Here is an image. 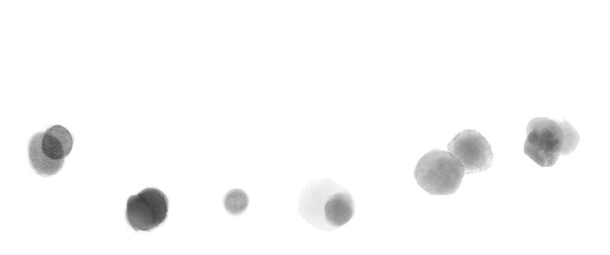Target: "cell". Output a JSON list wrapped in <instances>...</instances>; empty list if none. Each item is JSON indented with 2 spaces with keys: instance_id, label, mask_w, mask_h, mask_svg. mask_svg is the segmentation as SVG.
<instances>
[{
  "instance_id": "6da1fadb",
  "label": "cell",
  "mask_w": 610,
  "mask_h": 255,
  "mask_svg": "<svg viewBox=\"0 0 610 255\" xmlns=\"http://www.w3.org/2000/svg\"><path fill=\"white\" fill-rule=\"evenodd\" d=\"M354 206L349 192L327 178L308 183L300 194L298 212L315 227L332 231L352 218Z\"/></svg>"
},
{
  "instance_id": "7a4b0ae2",
  "label": "cell",
  "mask_w": 610,
  "mask_h": 255,
  "mask_svg": "<svg viewBox=\"0 0 610 255\" xmlns=\"http://www.w3.org/2000/svg\"><path fill=\"white\" fill-rule=\"evenodd\" d=\"M465 171L449 152L433 149L416 165L414 176L418 185L431 195H450L460 186Z\"/></svg>"
},
{
  "instance_id": "3957f363",
  "label": "cell",
  "mask_w": 610,
  "mask_h": 255,
  "mask_svg": "<svg viewBox=\"0 0 610 255\" xmlns=\"http://www.w3.org/2000/svg\"><path fill=\"white\" fill-rule=\"evenodd\" d=\"M564 144L562 120L538 117L532 119L526 126L524 153L542 167L555 164L562 154Z\"/></svg>"
},
{
  "instance_id": "277c9868",
  "label": "cell",
  "mask_w": 610,
  "mask_h": 255,
  "mask_svg": "<svg viewBox=\"0 0 610 255\" xmlns=\"http://www.w3.org/2000/svg\"><path fill=\"white\" fill-rule=\"evenodd\" d=\"M168 213V199L160 190L147 188L130 196L125 215L136 231H149L164 222Z\"/></svg>"
},
{
  "instance_id": "5b68a950",
  "label": "cell",
  "mask_w": 610,
  "mask_h": 255,
  "mask_svg": "<svg viewBox=\"0 0 610 255\" xmlns=\"http://www.w3.org/2000/svg\"><path fill=\"white\" fill-rule=\"evenodd\" d=\"M447 147L466 174L486 171L492 164L493 153L490 143L475 130H464L458 132Z\"/></svg>"
},
{
  "instance_id": "8992f818",
  "label": "cell",
  "mask_w": 610,
  "mask_h": 255,
  "mask_svg": "<svg viewBox=\"0 0 610 255\" xmlns=\"http://www.w3.org/2000/svg\"><path fill=\"white\" fill-rule=\"evenodd\" d=\"M73 143V137L69 131L62 125H55L43 132L41 147L47 157L60 160L69 154Z\"/></svg>"
},
{
  "instance_id": "52a82bcc",
  "label": "cell",
  "mask_w": 610,
  "mask_h": 255,
  "mask_svg": "<svg viewBox=\"0 0 610 255\" xmlns=\"http://www.w3.org/2000/svg\"><path fill=\"white\" fill-rule=\"evenodd\" d=\"M43 136L42 132L32 136L28 144V158L38 174L48 176L57 174L62 168L64 159H52L44 154L41 147Z\"/></svg>"
},
{
  "instance_id": "ba28073f",
  "label": "cell",
  "mask_w": 610,
  "mask_h": 255,
  "mask_svg": "<svg viewBox=\"0 0 610 255\" xmlns=\"http://www.w3.org/2000/svg\"><path fill=\"white\" fill-rule=\"evenodd\" d=\"M249 204V198L246 193L241 189H232L227 193L224 199V205L227 212L232 215L243 212Z\"/></svg>"
},
{
  "instance_id": "9c48e42d",
  "label": "cell",
  "mask_w": 610,
  "mask_h": 255,
  "mask_svg": "<svg viewBox=\"0 0 610 255\" xmlns=\"http://www.w3.org/2000/svg\"><path fill=\"white\" fill-rule=\"evenodd\" d=\"M565 134V144L562 155L565 156L572 152L580 142L578 132L566 120H562Z\"/></svg>"
}]
</instances>
